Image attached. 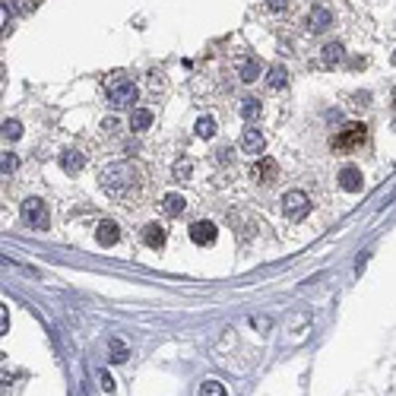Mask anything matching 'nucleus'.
I'll use <instances>...</instances> for the list:
<instances>
[{
  "instance_id": "nucleus-24",
  "label": "nucleus",
  "mask_w": 396,
  "mask_h": 396,
  "mask_svg": "<svg viewBox=\"0 0 396 396\" xmlns=\"http://www.w3.org/2000/svg\"><path fill=\"white\" fill-rule=\"evenodd\" d=\"M16 165H20V162H16V155L13 153H4V162H0V172H4V178H7V174H13Z\"/></svg>"
},
{
  "instance_id": "nucleus-18",
  "label": "nucleus",
  "mask_w": 396,
  "mask_h": 396,
  "mask_svg": "<svg viewBox=\"0 0 396 396\" xmlns=\"http://www.w3.org/2000/svg\"><path fill=\"white\" fill-rule=\"evenodd\" d=\"M241 117L248 124H254L257 117H260V98H244L241 102Z\"/></svg>"
},
{
  "instance_id": "nucleus-27",
  "label": "nucleus",
  "mask_w": 396,
  "mask_h": 396,
  "mask_svg": "<svg viewBox=\"0 0 396 396\" xmlns=\"http://www.w3.org/2000/svg\"><path fill=\"white\" fill-rule=\"evenodd\" d=\"M267 7L273 10V13H282V10L288 7V0H267Z\"/></svg>"
},
{
  "instance_id": "nucleus-15",
  "label": "nucleus",
  "mask_w": 396,
  "mask_h": 396,
  "mask_svg": "<svg viewBox=\"0 0 396 396\" xmlns=\"http://www.w3.org/2000/svg\"><path fill=\"white\" fill-rule=\"evenodd\" d=\"M288 83V70L282 64H273L269 67V77H267V86L269 89H282V86Z\"/></svg>"
},
{
  "instance_id": "nucleus-32",
  "label": "nucleus",
  "mask_w": 396,
  "mask_h": 396,
  "mask_svg": "<svg viewBox=\"0 0 396 396\" xmlns=\"http://www.w3.org/2000/svg\"><path fill=\"white\" fill-rule=\"evenodd\" d=\"M393 60H396V54H393Z\"/></svg>"
},
{
  "instance_id": "nucleus-3",
  "label": "nucleus",
  "mask_w": 396,
  "mask_h": 396,
  "mask_svg": "<svg viewBox=\"0 0 396 396\" xmlns=\"http://www.w3.org/2000/svg\"><path fill=\"white\" fill-rule=\"evenodd\" d=\"M364 140H368V124L352 121L333 136V149H339V153H343V149H355V146H362Z\"/></svg>"
},
{
  "instance_id": "nucleus-12",
  "label": "nucleus",
  "mask_w": 396,
  "mask_h": 396,
  "mask_svg": "<svg viewBox=\"0 0 396 396\" xmlns=\"http://www.w3.org/2000/svg\"><path fill=\"white\" fill-rule=\"evenodd\" d=\"M143 241H146V248H155V250H159L162 244H165V229H162L159 222H149L146 229H143Z\"/></svg>"
},
{
  "instance_id": "nucleus-11",
  "label": "nucleus",
  "mask_w": 396,
  "mask_h": 396,
  "mask_svg": "<svg viewBox=\"0 0 396 396\" xmlns=\"http://www.w3.org/2000/svg\"><path fill=\"white\" fill-rule=\"evenodd\" d=\"M60 165H64V172H67V174H77V172H83L86 155L79 153V149H67V153L60 155Z\"/></svg>"
},
{
  "instance_id": "nucleus-6",
  "label": "nucleus",
  "mask_w": 396,
  "mask_h": 396,
  "mask_svg": "<svg viewBox=\"0 0 396 396\" xmlns=\"http://www.w3.org/2000/svg\"><path fill=\"white\" fill-rule=\"evenodd\" d=\"M191 241L200 244V248L212 244V241H216V225L206 222V219H203V222H193V225H191Z\"/></svg>"
},
{
  "instance_id": "nucleus-1",
  "label": "nucleus",
  "mask_w": 396,
  "mask_h": 396,
  "mask_svg": "<svg viewBox=\"0 0 396 396\" xmlns=\"http://www.w3.org/2000/svg\"><path fill=\"white\" fill-rule=\"evenodd\" d=\"M98 184H102V191L108 197L124 200L136 187V168L127 165V162H111V165H105L98 172Z\"/></svg>"
},
{
  "instance_id": "nucleus-5",
  "label": "nucleus",
  "mask_w": 396,
  "mask_h": 396,
  "mask_svg": "<svg viewBox=\"0 0 396 396\" xmlns=\"http://www.w3.org/2000/svg\"><path fill=\"white\" fill-rule=\"evenodd\" d=\"M23 219H26L32 229H48V210L39 197L23 200Z\"/></svg>"
},
{
  "instance_id": "nucleus-4",
  "label": "nucleus",
  "mask_w": 396,
  "mask_h": 396,
  "mask_svg": "<svg viewBox=\"0 0 396 396\" xmlns=\"http://www.w3.org/2000/svg\"><path fill=\"white\" fill-rule=\"evenodd\" d=\"M282 212H286V219H292V222H301V219L311 212V197H307L305 191H288L286 197H282Z\"/></svg>"
},
{
  "instance_id": "nucleus-2",
  "label": "nucleus",
  "mask_w": 396,
  "mask_h": 396,
  "mask_svg": "<svg viewBox=\"0 0 396 396\" xmlns=\"http://www.w3.org/2000/svg\"><path fill=\"white\" fill-rule=\"evenodd\" d=\"M105 92H108V102L111 108H127V105L136 102V86L130 77H108V83H105Z\"/></svg>"
},
{
  "instance_id": "nucleus-23",
  "label": "nucleus",
  "mask_w": 396,
  "mask_h": 396,
  "mask_svg": "<svg viewBox=\"0 0 396 396\" xmlns=\"http://www.w3.org/2000/svg\"><path fill=\"white\" fill-rule=\"evenodd\" d=\"M257 77H260V67H257V60H244V67H241V79H244V83H254Z\"/></svg>"
},
{
  "instance_id": "nucleus-33",
  "label": "nucleus",
  "mask_w": 396,
  "mask_h": 396,
  "mask_svg": "<svg viewBox=\"0 0 396 396\" xmlns=\"http://www.w3.org/2000/svg\"><path fill=\"white\" fill-rule=\"evenodd\" d=\"M393 127H396V124H393Z\"/></svg>"
},
{
  "instance_id": "nucleus-13",
  "label": "nucleus",
  "mask_w": 396,
  "mask_h": 396,
  "mask_svg": "<svg viewBox=\"0 0 396 396\" xmlns=\"http://www.w3.org/2000/svg\"><path fill=\"white\" fill-rule=\"evenodd\" d=\"M276 172H279V165H276L273 159H260V162L254 165V178L263 181V184H269V181L276 178Z\"/></svg>"
},
{
  "instance_id": "nucleus-10",
  "label": "nucleus",
  "mask_w": 396,
  "mask_h": 396,
  "mask_svg": "<svg viewBox=\"0 0 396 396\" xmlns=\"http://www.w3.org/2000/svg\"><path fill=\"white\" fill-rule=\"evenodd\" d=\"M241 149H244V153H250V155H260L263 153V134H260V130H257V127H244Z\"/></svg>"
},
{
  "instance_id": "nucleus-20",
  "label": "nucleus",
  "mask_w": 396,
  "mask_h": 396,
  "mask_svg": "<svg viewBox=\"0 0 396 396\" xmlns=\"http://www.w3.org/2000/svg\"><path fill=\"white\" fill-rule=\"evenodd\" d=\"M197 136H200V140L216 136V121H212V117H200V121H197Z\"/></svg>"
},
{
  "instance_id": "nucleus-19",
  "label": "nucleus",
  "mask_w": 396,
  "mask_h": 396,
  "mask_svg": "<svg viewBox=\"0 0 396 396\" xmlns=\"http://www.w3.org/2000/svg\"><path fill=\"white\" fill-rule=\"evenodd\" d=\"M191 174H193V162H191V159H178V162L172 165V178H174V181H187Z\"/></svg>"
},
{
  "instance_id": "nucleus-28",
  "label": "nucleus",
  "mask_w": 396,
  "mask_h": 396,
  "mask_svg": "<svg viewBox=\"0 0 396 396\" xmlns=\"http://www.w3.org/2000/svg\"><path fill=\"white\" fill-rule=\"evenodd\" d=\"M0 20H4V32H10V7L4 4V10H0Z\"/></svg>"
},
{
  "instance_id": "nucleus-26",
  "label": "nucleus",
  "mask_w": 396,
  "mask_h": 396,
  "mask_svg": "<svg viewBox=\"0 0 396 396\" xmlns=\"http://www.w3.org/2000/svg\"><path fill=\"white\" fill-rule=\"evenodd\" d=\"M111 349H115L111 362H124V358H127V345H124V343H117V339H115V343H111Z\"/></svg>"
},
{
  "instance_id": "nucleus-25",
  "label": "nucleus",
  "mask_w": 396,
  "mask_h": 396,
  "mask_svg": "<svg viewBox=\"0 0 396 396\" xmlns=\"http://www.w3.org/2000/svg\"><path fill=\"white\" fill-rule=\"evenodd\" d=\"M4 134H7L10 140H20V136H23V124L20 121H4Z\"/></svg>"
},
{
  "instance_id": "nucleus-30",
  "label": "nucleus",
  "mask_w": 396,
  "mask_h": 396,
  "mask_svg": "<svg viewBox=\"0 0 396 396\" xmlns=\"http://www.w3.org/2000/svg\"><path fill=\"white\" fill-rule=\"evenodd\" d=\"M102 127H105V130H108V134H111V130H115V127H117V121H115V117H108V121H105V124H102Z\"/></svg>"
},
{
  "instance_id": "nucleus-8",
  "label": "nucleus",
  "mask_w": 396,
  "mask_h": 396,
  "mask_svg": "<svg viewBox=\"0 0 396 396\" xmlns=\"http://www.w3.org/2000/svg\"><path fill=\"white\" fill-rule=\"evenodd\" d=\"M339 187H343L345 193H358L362 191V172H358L355 165H345L343 172H339Z\"/></svg>"
},
{
  "instance_id": "nucleus-9",
  "label": "nucleus",
  "mask_w": 396,
  "mask_h": 396,
  "mask_svg": "<svg viewBox=\"0 0 396 396\" xmlns=\"http://www.w3.org/2000/svg\"><path fill=\"white\" fill-rule=\"evenodd\" d=\"M333 26V16H330V10H324V7H314L311 13H307V29L311 32H326V29Z\"/></svg>"
},
{
  "instance_id": "nucleus-17",
  "label": "nucleus",
  "mask_w": 396,
  "mask_h": 396,
  "mask_svg": "<svg viewBox=\"0 0 396 396\" xmlns=\"http://www.w3.org/2000/svg\"><path fill=\"white\" fill-rule=\"evenodd\" d=\"M149 124H153V111H146V108H136V111H134V117H130V127H134L136 134L149 130Z\"/></svg>"
},
{
  "instance_id": "nucleus-14",
  "label": "nucleus",
  "mask_w": 396,
  "mask_h": 396,
  "mask_svg": "<svg viewBox=\"0 0 396 396\" xmlns=\"http://www.w3.org/2000/svg\"><path fill=\"white\" fill-rule=\"evenodd\" d=\"M184 197H181V193H165V197H162V210L168 212V216H181V212H184Z\"/></svg>"
},
{
  "instance_id": "nucleus-21",
  "label": "nucleus",
  "mask_w": 396,
  "mask_h": 396,
  "mask_svg": "<svg viewBox=\"0 0 396 396\" xmlns=\"http://www.w3.org/2000/svg\"><path fill=\"white\" fill-rule=\"evenodd\" d=\"M39 4L41 0H10V7H13L16 13H23V16L32 13V10H39Z\"/></svg>"
},
{
  "instance_id": "nucleus-22",
  "label": "nucleus",
  "mask_w": 396,
  "mask_h": 396,
  "mask_svg": "<svg viewBox=\"0 0 396 396\" xmlns=\"http://www.w3.org/2000/svg\"><path fill=\"white\" fill-rule=\"evenodd\" d=\"M200 396H225V390L219 381H203L200 383Z\"/></svg>"
},
{
  "instance_id": "nucleus-16",
  "label": "nucleus",
  "mask_w": 396,
  "mask_h": 396,
  "mask_svg": "<svg viewBox=\"0 0 396 396\" xmlns=\"http://www.w3.org/2000/svg\"><path fill=\"white\" fill-rule=\"evenodd\" d=\"M343 58H345V48L339 45V41H330V45L324 48V64L326 67H336Z\"/></svg>"
},
{
  "instance_id": "nucleus-29",
  "label": "nucleus",
  "mask_w": 396,
  "mask_h": 396,
  "mask_svg": "<svg viewBox=\"0 0 396 396\" xmlns=\"http://www.w3.org/2000/svg\"><path fill=\"white\" fill-rule=\"evenodd\" d=\"M102 390H108V393L115 390V377L111 374H102Z\"/></svg>"
},
{
  "instance_id": "nucleus-7",
  "label": "nucleus",
  "mask_w": 396,
  "mask_h": 396,
  "mask_svg": "<svg viewBox=\"0 0 396 396\" xmlns=\"http://www.w3.org/2000/svg\"><path fill=\"white\" fill-rule=\"evenodd\" d=\"M96 238L102 248H111V244L121 241V229H117V222H111V219H105V222H98L96 229Z\"/></svg>"
},
{
  "instance_id": "nucleus-31",
  "label": "nucleus",
  "mask_w": 396,
  "mask_h": 396,
  "mask_svg": "<svg viewBox=\"0 0 396 396\" xmlns=\"http://www.w3.org/2000/svg\"><path fill=\"white\" fill-rule=\"evenodd\" d=\"M393 98H396V89H393Z\"/></svg>"
}]
</instances>
